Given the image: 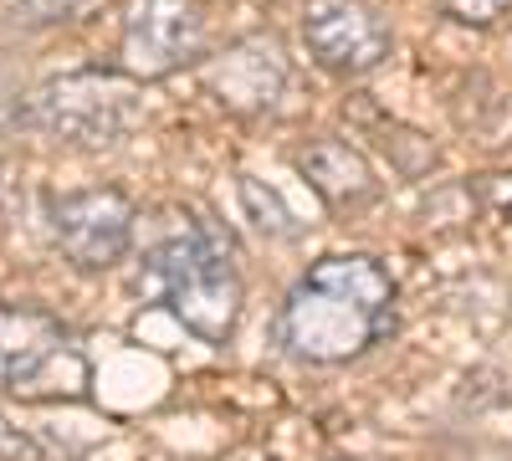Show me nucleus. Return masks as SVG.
Returning <instances> with one entry per match:
<instances>
[{"instance_id":"2eb2a0df","label":"nucleus","mask_w":512,"mask_h":461,"mask_svg":"<svg viewBox=\"0 0 512 461\" xmlns=\"http://www.w3.org/2000/svg\"><path fill=\"white\" fill-rule=\"evenodd\" d=\"M0 195H6V180H0Z\"/></svg>"},{"instance_id":"9b49d317","label":"nucleus","mask_w":512,"mask_h":461,"mask_svg":"<svg viewBox=\"0 0 512 461\" xmlns=\"http://www.w3.org/2000/svg\"><path fill=\"white\" fill-rule=\"evenodd\" d=\"M93 0H0V26L6 31H41V26H62L77 21Z\"/></svg>"},{"instance_id":"4468645a","label":"nucleus","mask_w":512,"mask_h":461,"mask_svg":"<svg viewBox=\"0 0 512 461\" xmlns=\"http://www.w3.org/2000/svg\"><path fill=\"white\" fill-rule=\"evenodd\" d=\"M0 461H41V441L6 415H0Z\"/></svg>"},{"instance_id":"f03ea898","label":"nucleus","mask_w":512,"mask_h":461,"mask_svg":"<svg viewBox=\"0 0 512 461\" xmlns=\"http://www.w3.org/2000/svg\"><path fill=\"white\" fill-rule=\"evenodd\" d=\"M139 292L149 303H164L200 344H226L236 333L241 303H246V277L236 267V246L221 226L190 221L185 231L164 236L144 251Z\"/></svg>"},{"instance_id":"f257e3e1","label":"nucleus","mask_w":512,"mask_h":461,"mask_svg":"<svg viewBox=\"0 0 512 461\" xmlns=\"http://www.w3.org/2000/svg\"><path fill=\"white\" fill-rule=\"evenodd\" d=\"M272 333L303 364H349L395 333V277L369 251L318 257L282 298Z\"/></svg>"},{"instance_id":"39448f33","label":"nucleus","mask_w":512,"mask_h":461,"mask_svg":"<svg viewBox=\"0 0 512 461\" xmlns=\"http://www.w3.org/2000/svg\"><path fill=\"white\" fill-rule=\"evenodd\" d=\"M134 200L123 190L103 185V190H72L57 195L47 205V231L57 241V251L82 267V272H108L128 257L134 246Z\"/></svg>"},{"instance_id":"7ed1b4c3","label":"nucleus","mask_w":512,"mask_h":461,"mask_svg":"<svg viewBox=\"0 0 512 461\" xmlns=\"http://www.w3.org/2000/svg\"><path fill=\"white\" fill-rule=\"evenodd\" d=\"M16 123L26 134H41L52 144H77V149L118 144L123 134H134L144 123L139 77L103 72V67L47 77L41 88H31L16 103Z\"/></svg>"},{"instance_id":"6e6552de","label":"nucleus","mask_w":512,"mask_h":461,"mask_svg":"<svg viewBox=\"0 0 512 461\" xmlns=\"http://www.w3.org/2000/svg\"><path fill=\"white\" fill-rule=\"evenodd\" d=\"M287 77H292V67H287V57L272 36H241L210 62L205 88L226 113L256 118V113H272L282 103Z\"/></svg>"},{"instance_id":"423d86ee","label":"nucleus","mask_w":512,"mask_h":461,"mask_svg":"<svg viewBox=\"0 0 512 461\" xmlns=\"http://www.w3.org/2000/svg\"><path fill=\"white\" fill-rule=\"evenodd\" d=\"M303 41L318 67L338 77H364L390 57V21L369 0H308Z\"/></svg>"},{"instance_id":"ddd939ff","label":"nucleus","mask_w":512,"mask_h":461,"mask_svg":"<svg viewBox=\"0 0 512 461\" xmlns=\"http://www.w3.org/2000/svg\"><path fill=\"white\" fill-rule=\"evenodd\" d=\"M466 190H472V195L487 205V211H492L497 221H507V226H512V175H477Z\"/></svg>"},{"instance_id":"20e7f679","label":"nucleus","mask_w":512,"mask_h":461,"mask_svg":"<svg viewBox=\"0 0 512 461\" xmlns=\"http://www.w3.org/2000/svg\"><path fill=\"white\" fill-rule=\"evenodd\" d=\"M205 0H128L118 67L139 82H159L205 57Z\"/></svg>"},{"instance_id":"0eeeda50","label":"nucleus","mask_w":512,"mask_h":461,"mask_svg":"<svg viewBox=\"0 0 512 461\" xmlns=\"http://www.w3.org/2000/svg\"><path fill=\"white\" fill-rule=\"evenodd\" d=\"M62 364H77V349L67 339L62 318L47 308L0 303V390L6 395H52V374Z\"/></svg>"},{"instance_id":"9d476101","label":"nucleus","mask_w":512,"mask_h":461,"mask_svg":"<svg viewBox=\"0 0 512 461\" xmlns=\"http://www.w3.org/2000/svg\"><path fill=\"white\" fill-rule=\"evenodd\" d=\"M241 205H246V221L262 231V236H272V241H292V236H303L308 231V221L292 211V205L267 185V180H256V175H241Z\"/></svg>"},{"instance_id":"f8f14e48","label":"nucleus","mask_w":512,"mask_h":461,"mask_svg":"<svg viewBox=\"0 0 512 461\" xmlns=\"http://www.w3.org/2000/svg\"><path fill=\"white\" fill-rule=\"evenodd\" d=\"M436 11L456 26H472V31H487L497 21L512 16V0H436Z\"/></svg>"},{"instance_id":"1a4fd4ad","label":"nucleus","mask_w":512,"mask_h":461,"mask_svg":"<svg viewBox=\"0 0 512 461\" xmlns=\"http://www.w3.org/2000/svg\"><path fill=\"white\" fill-rule=\"evenodd\" d=\"M297 175L313 185L328 211H364L379 200L374 164L344 139H313L308 149H297Z\"/></svg>"}]
</instances>
